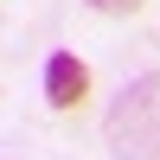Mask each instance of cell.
I'll use <instances>...</instances> for the list:
<instances>
[{
    "label": "cell",
    "mask_w": 160,
    "mask_h": 160,
    "mask_svg": "<svg viewBox=\"0 0 160 160\" xmlns=\"http://www.w3.org/2000/svg\"><path fill=\"white\" fill-rule=\"evenodd\" d=\"M102 135L122 160H160V71L135 77L102 115Z\"/></svg>",
    "instance_id": "1"
},
{
    "label": "cell",
    "mask_w": 160,
    "mask_h": 160,
    "mask_svg": "<svg viewBox=\"0 0 160 160\" xmlns=\"http://www.w3.org/2000/svg\"><path fill=\"white\" fill-rule=\"evenodd\" d=\"M83 96H90V64L71 58V51H58V58L45 64V102H51L58 115H71Z\"/></svg>",
    "instance_id": "2"
},
{
    "label": "cell",
    "mask_w": 160,
    "mask_h": 160,
    "mask_svg": "<svg viewBox=\"0 0 160 160\" xmlns=\"http://www.w3.org/2000/svg\"><path fill=\"white\" fill-rule=\"evenodd\" d=\"M90 7H96V13H135L141 0H90Z\"/></svg>",
    "instance_id": "3"
}]
</instances>
